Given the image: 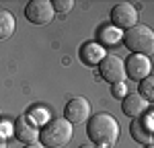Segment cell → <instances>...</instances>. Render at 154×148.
I'll return each mask as SVG.
<instances>
[{
    "label": "cell",
    "mask_w": 154,
    "mask_h": 148,
    "mask_svg": "<svg viewBox=\"0 0 154 148\" xmlns=\"http://www.w3.org/2000/svg\"><path fill=\"white\" fill-rule=\"evenodd\" d=\"M86 136L88 140L97 144V146H105V148H113L119 140V123L111 113H95L88 117L86 123Z\"/></svg>",
    "instance_id": "obj_1"
},
{
    "label": "cell",
    "mask_w": 154,
    "mask_h": 148,
    "mask_svg": "<svg viewBox=\"0 0 154 148\" xmlns=\"http://www.w3.org/2000/svg\"><path fill=\"white\" fill-rule=\"evenodd\" d=\"M74 136V125L68 123L64 117H56L43 123L39 130V144L43 148H62L66 146Z\"/></svg>",
    "instance_id": "obj_2"
},
{
    "label": "cell",
    "mask_w": 154,
    "mask_h": 148,
    "mask_svg": "<svg viewBox=\"0 0 154 148\" xmlns=\"http://www.w3.org/2000/svg\"><path fill=\"white\" fill-rule=\"evenodd\" d=\"M123 45L130 49L131 54H140V56H150L154 51V31L148 25H136L128 29L121 37Z\"/></svg>",
    "instance_id": "obj_3"
},
{
    "label": "cell",
    "mask_w": 154,
    "mask_h": 148,
    "mask_svg": "<svg viewBox=\"0 0 154 148\" xmlns=\"http://www.w3.org/2000/svg\"><path fill=\"white\" fill-rule=\"evenodd\" d=\"M54 17H56V11L49 0H29L25 6V19L31 25H37V27L49 25Z\"/></svg>",
    "instance_id": "obj_4"
},
{
    "label": "cell",
    "mask_w": 154,
    "mask_h": 148,
    "mask_svg": "<svg viewBox=\"0 0 154 148\" xmlns=\"http://www.w3.org/2000/svg\"><path fill=\"white\" fill-rule=\"evenodd\" d=\"M138 17H140V11L130 2H117L111 8V25L117 27L119 31H128L131 27H136Z\"/></svg>",
    "instance_id": "obj_5"
},
{
    "label": "cell",
    "mask_w": 154,
    "mask_h": 148,
    "mask_svg": "<svg viewBox=\"0 0 154 148\" xmlns=\"http://www.w3.org/2000/svg\"><path fill=\"white\" fill-rule=\"evenodd\" d=\"M99 74L101 78L115 85V82H123L125 78V68H123V60L119 56H113V54H107L105 58L99 64Z\"/></svg>",
    "instance_id": "obj_6"
},
{
    "label": "cell",
    "mask_w": 154,
    "mask_h": 148,
    "mask_svg": "<svg viewBox=\"0 0 154 148\" xmlns=\"http://www.w3.org/2000/svg\"><path fill=\"white\" fill-rule=\"evenodd\" d=\"M91 117V103L84 97H72L66 107H64V119L72 125L76 123H86Z\"/></svg>",
    "instance_id": "obj_7"
},
{
    "label": "cell",
    "mask_w": 154,
    "mask_h": 148,
    "mask_svg": "<svg viewBox=\"0 0 154 148\" xmlns=\"http://www.w3.org/2000/svg\"><path fill=\"white\" fill-rule=\"evenodd\" d=\"M123 68H125V76L140 82L142 78L150 76V70H152V62L148 56H140V54H131L123 60Z\"/></svg>",
    "instance_id": "obj_8"
},
{
    "label": "cell",
    "mask_w": 154,
    "mask_h": 148,
    "mask_svg": "<svg viewBox=\"0 0 154 148\" xmlns=\"http://www.w3.org/2000/svg\"><path fill=\"white\" fill-rule=\"evenodd\" d=\"M12 134H14V138L19 142H23L25 146L39 142V128H37L35 123L29 122L27 115H19L14 119V123H12Z\"/></svg>",
    "instance_id": "obj_9"
},
{
    "label": "cell",
    "mask_w": 154,
    "mask_h": 148,
    "mask_svg": "<svg viewBox=\"0 0 154 148\" xmlns=\"http://www.w3.org/2000/svg\"><path fill=\"white\" fill-rule=\"evenodd\" d=\"M148 107H150V103L144 97H140L138 93H128L125 97L121 99V109H123V113H125L128 117H131V119L142 117Z\"/></svg>",
    "instance_id": "obj_10"
},
{
    "label": "cell",
    "mask_w": 154,
    "mask_h": 148,
    "mask_svg": "<svg viewBox=\"0 0 154 148\" xmlns=\"http://www.w3.org/2000/svg\"><path fill=\"white\" fill-rule=\"evenodd\" d=\"M105 56H107L105 48L101 43H97V41H84L80 45V49H78V58H80V62L84 66H99Z\"/></svg>",
    "instance_id": "obj_11"
},
{
    "label": "cell",
    "mask_w": 154,
    "mask_h": 148,
    "mask_svg": "<svg viewBox=\"0 0 154 148\" xmlns=\"http://www.w3.org/2000/svg\"><path fill=\"white\" fill-rule=\"evenodd\" d=\"M121 37H123V31H119L117 27H113V25H103L101 29H99V41H101V45L105 48V45H117L119 41H121Z\"/></svg>",
    "instance_id": "obj_12"
},
{
    "label": "cell",
    "mask_w": 154,
    "mask_h": 148,
    "mask_svg": "<svg viewBox=\"0 0 154 148\" xmlns=\"http://www.w3.org/2000/svg\"><path fill=\"white\" fill-rule=\"evenodd\" d=\"M130 134H131V138H134L136 142H140V144H144V146H146V144H152V132L140 122V117L130 123Z\"/></svg>",
    "instance_id": "obj_13"
},
{
    "label": "cell",
    "mask_w": 154,
    "mask_h": 148,
    "mask_svg": "<svg viewBox=\"0 0 154 148\" xmlns=\"http://www.w3.org/2000/svg\"><path fill=\"white\" fill-rule=\"evenodd\" d=\"M14 27H17L14 14L11 11H6V8H0V41L8 39L14 33Z\"/></svg>",
    "instance_id": "obj_14"
},
{
    "label": "cell",
    "mask_w": 154,
    "mask_h": 148,
    "mask_svg": "<svg viewBox=\"0 0 154 148\" xmlns=\"http://www.w3.org/2000/svg\"><path fill=\"white\" fill-rule=\"evenodd\" d=\"M138 95H140V97H144L148 103H150V101H154V78H152V76H146V78H142V80H140Z\"/></svg>",
    "instance_id": "obj_15"
},
{
    "label": "cell",
    "mask_w": 154,
    "mask_h": 148,
    "mask_svg": "<svg viewBox=\"0 0 154 148\" xmlns=\"http://www.w3.org/2000/svg\"><path fill=\"white\" fill-rule=\"evenodd\" d=\"M27 117L31 123H48V111L39 109V105H33V109L29 111Z\"/></svg>",
    "instance_id": "obj_16"
},
{
    "label": "cell",
    "mask_w": 154,
    "mask_h": 148,
    "mask_svg": "<svg viewBox=\"0 0 154 148\" xmlns=\"http://www.w3.org/2000/svg\"><path fill=\"white\" fill-rule=\"evenodd\" d=\"M51 6L56 12H68L74 8V0H56V2H51Z\"/></svg>",
    "instance_id": "obj_17"
},
{
    "label": "cell",
    "mask_w": 154,
    "mask_h": 148,
    "mask_svg": "<svg viewBox=\"0 0 154 148\" xmlns=\"http://www.w3.org/2000/svg\"><path fill=\"white\" fill-rule=\"evenodd\" d=\"M128 93H130V91H128L125 82H115V85H111V95H113L115 99H119V101L125 97Z\"/></svg>",
    "instance_id": "obj_18"
},
{
    "label": "cell",
    "mask_w": 154,
    "mask_h": 148,
    "mask_svg": "<svg viewBox=\"0 0 154 148\" xmlns=\"http://www.w3.org/2000/svg\"><path fill=\"white\" fill-rule=\"evenodd\" d=\"M78 148H105V146H97V144H93V142H84V144H80Z\"/></svg>",
    "instance_id": "obj_19"
},
{
    "label": "cell",
    "mask_w": 154,
    "mask_h": 148,
    "mask_svg": "<svg viewBox=\"0 0 154 148\" xmlns=\"http://www.w3.org/2000/svg\"><path fill=\"white\" fill-rule=\"evenodd\" d=\"M23 148H43L39 142H35V144H27V146H23Z\"/></svg>",
    "instance_id": "obj_20"
},
{
    "label": "cell",
    "mask_w": 154,
    "mask_h": 148,
    "mask_svg": "<svg viewBox=\"0 0 154 148\" xmlns=\"http://www.w3.org/2000/svg\"><path fill=\"white\" fill-rule=\"evenodd\" d=\"M0 148H8V144H6V140H4V138H0Z\"/></svg>",
    "instance_id": "obj_21"
},
{
    "label": "cell",
    "mask_w": 154,
    "mask_h": 148,
    "mask_svg": "<svg viewBox=\"0 0 154 148\" xmlns=\"http://www.w3.org/2000/svg\"><path fill=\"white\" fill-rule=\"evenodd\" d=\"M144 148H154V146H152V144H146V146H144Z\"/></svg>",
    "instance_id": "obj_22"
}]
</instances>
